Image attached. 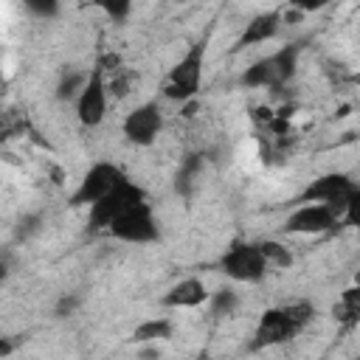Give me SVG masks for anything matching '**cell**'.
<instances>
[{
  "mask_svg": "<svg viewBox=\"0 0 360 360\" xmlns=\"http://www.w3.org/2000/svg\"><path fill=\"white\" fill-rule=\"evenodd\" d=\"M202 68H205V39H197L166 73V79L160 84L163 98L177 101V104L194 101L200 93V84H202Z\"/></svg>",
  "mask_w": 360,
  "mask_h": 360,
  "instance_id": "cell-1",
  "label": "cell"
},
{
  "mask_svg": "<svg viewBox=\"0 0 360 360\" xmlns=\"http://www.w3.org/2000/svg\"><path fill=\"white\" fill-rule=\"evenodd\" d=\"M298 53H301V42H287L278 51H273L270 56H262L259 62H253L242 76L239 84L248 90L256 87H270V90H281L298 68Z\"/></svg>",
  "mask_w": 360,
  "mask_h": 360,
  "instance_id": "cell-2",
  "label": "cell"
},
{
  "mask_svg": "<svg viewBox=\"0 0 360 360\" xmlns=\"http://www.w3.org/2000/svg\"><path fill=\"white\" fill-rule=\"evenodd\" d=\"M219 270L231 278V281H242V284H256L267 276V259L262 253L259 242H245L236 239L231 242V248L222 253L219 259Z\"/></svg>",
  "mask_w": 360,
  "mask_h": 360,
  "instance_id": "cell-3",
  "label": "cell"
},
{
  "mask_svg": "<svg viewBox=\"0 0 360 360\" xmlns=\"http://www.w3.org/2000/svg\"><path fill=\"white\" fill-rule=\"evenodd\" d=\"M141 202H146V191L138 186V183H132V180H127V183H121L115 191H110L104 200H98L96 205H90V214H87V231H93V233H98V231H110V225L118 219V217H124L129 208H135V205H141Z\"/></svg>",
  "mask_w": 360,
  "mask_h": 360,
  "instance_id": "cell-4",
  "label": "cell"
},
{
  "mask_svg": "<svg viewBox=\"0 0 360 360\" xmlns=\"http://www.w3.org/2000/svg\"><path fill=\"white\" fill-rule=\"evenodd\" d=\"M354 186H357V183H354L349 174L329 172V174H321V177L309 180V183L301 188V194L295 197V202H298V205H307V202H321V205L332 208L338 217H343L346 202H349V197H352Z\"/></svg>",
  "mask_w": 360,
  "mask_h": 360,
  "instance_id": "cell-5",
  "label": "cell"
},
{
  "mask_svg": "<svg viewBox=\"0 0 360 360\" xmlns=\"http://www.w3.org/2000/svg\"><path fill=\"white\" fill-rule=\"evenodd\" d=\"M129 177L115 166V163H107V160H101V163H93L87 172H84V177L79 180V186H76V191L70 194V205L73 208H82V205H96L98 200H104L110 191H115L121 183H127Z\"/></svg>",
  "mask_w": 360,
  "mask_h": 360,
  "instance_id": "cell-6",
  "label": "cell"
},
{
  "mask_svg": "<svg viewBox=\"0 0 360 360\" xmlns=\"http://www.w3.org/2000/svg\"><path fill=\"white\" fill-rule=\"evenodd\" d=\"M107 98H110V90H107V73L104 68L96 62V68L90 70L87 76V84L82 87L79 98H76V118L82 127H98L107 115Z\"/></svg>",
  "mask_w": 360,
  "mask_h": 360,
  "instance_id": "cell-7",
  "label": "cell"
},
{
  "mask_svg": "<svg viewBox=\"0 0 360 360\" xmlns=\"http://www.w3.org/2000/svg\"><path fill=\"white\" fill-rule=\"evenodd\" d=\"M107 233L112 239H121V242H129V245H149V242H158V236H160L149 202H141V205L129 208L124 217H118L110 225Z\"/></svg>",
  "mask_w": 360,
  "mask_h": 360,
  "instance_id": "cell-8",
  "label": "cell"
},
{
  "mask_svg": "<svg viewBox=\"0 0 360 360\" xmlns=\"http://www.w3.org/2000/svg\"><path fill=\"white\" fill-rule=\"evenodd\" d=\"M301 332V326L290 318V312L284 307H270L259 315V323L253 329V340H250V349L259 352V349H270V346H281L287 340H292L295 335Z\"/></svg>",
  "mask_w": 360,
  "mask_h": 360,
  "instance_id": "cell-9",
  "label": "cell"
},
{
  "mask_svg": "<svg viewBox=\"0 0 360 360\" xmlns=\"http://www.w3.org/2000/svg\"><path fill=\"white\" fill-rule=\"evenodd\" d=\"M338 214L321 202H307L298 205L281 225L284 233H298V236H321V233H332L338 228Z\"/></svg>",
  "mask_w": 360,
  "mask_h": 360,
  "instance_id": "cell-10",
  "label": "cell"
},
{
  "mask_svg": "<svg viewBox=\"0 0 360 360\" xmlns=\"http://www.w3.org/2000/svg\"><path fill=\"white\" fill-rule=\"evenodd\" d=\"M124 138L135 146H152L163 129V112L158 107V101H146V104H138L135 110L127 112L124 124Z\"/></svg>",
  "mask_w": 360,
  "mask_h": 360,
  "instance_id": "cell-11",
  "label": "cell"
},
{
  "mask_svg": "<svg viewBox=\"0 0 360 360\" xmlns=\"http://www.w3.org/2000/svg\"><path fill=\"white\" fill-rule=\"evenodd\" d=\"M208 298H211L208 295V287L200 278H183L174 287H169V292L160 298V304L163 307H172V309H194V307L205 304Z\"/></svg>",
  "mask_w": 360,
  "mask_h": 360,
  "instance_id": "cell-12",
  "label": "cell"
},
{
  "mask_svg": "<svg viewBox=\"0 0 360 360\" xmlns=\"http://www.w3.org/2000/svg\"><path fill=\"white\" fill-rule=\"evenodd\" d=\"M278 28H281V8H273V11H264V14H256V17L245 25V31H242V37H239L236 48H248V45L267 42V39H273V37L278 34Z\"/></svg>",
  "mask_w": 360,
  "mask_h": 360,
  "instance_id": "cell-13",
  "label": "cell"
},
{
  "mask_svg": "<svg viewBox=\"0 0 360 360\" xmlns=\"http://www.w3.org/2000/svg\"><path fill=\"white\" fill-rule=\"evenodd\" d=\"M332 318L343 329H352L360 323V284H352L340 292V298L332 304Z\"/></svg>",
  "mask_w": 360,
  "mask_h": 360,
  "instance_id": "cell-14",
  "label": "cell"
},
{
  "mask_svg": "<svg viewBox=\"0 0 360 360\" xmlns=\"http://www.w3.org/2000/svg\"><path fill=\"white\" fill-rule=\"evenodd\" d=\"M169 335H172V321L169 318H149L141 326H135L129 340L132 343H158V340H166Z\"/></svg>",
  "mask_w": 360,
  "mask_h": 360,
  "instance_id": "cell-15",
  "label": "cell"
},
{
  "mask_svg": "<svg viewBox=\"0 0 360 360\" xmlns=\"http://www.w3.org/2000/svg\"><path fill=\"white\" fill-rule=\"evenodd\" d=\"M200 169H202V158H200V155H188V158L183 160V166H180V172H177V180H174L177 194H188V191H191V186H194V180H197V174H200Z\"/></svg>",
  "mask_w": 360,
  "mask_h": 360,
  "instance_id": "cell-16",
  "label": "cell"
},
{
  "mask_svg": "<svg viewBox=\"0 0 360 360\" xmlns=\"http://www.w3.org/2000/svg\"><path fill=\"white\" fill-rule=\"evenodd\" d=\"M262 245V253H264V259H267V267L273 270V267H290L292 264V253H290V248H284L281 242H273V239H264V242H259Z\"/></svg>",
  "mask_w": 360,
  "mask_h": 360,
  "instance_id": "cell-17",
  "label": "cell"
},
{
  "mask_svg": "<svg viewBox=\"0 0 360 360\" xmlns=\"http://www.w3.org/2000/svg\"><path fill=\"white\" fill-rule=\"evenodd\" d=\"M208 301H211V312H214V315H231V312L236 309V304H239V298H236V292H233L231 287L217 290Z\"/></svg>",
  "mask_w": 360,
  "mask_h": 360,
  "instance_id": "cell-18",
  "label": "cell"
},
{
  "mask_svg": "<svg viewBox=\"0 0 360 360\" xmlns=\"http://www.w3.org/2000/svg\"><path fill=\"white\" fill-rule=\"evenodd\" d=\"M87 76L90 73H70V76H65L62 82H59V87H56V96L65 101V98H79V93H82V87L87 84Z\"/></svg>",
  "mask_w": 360,
  "mask_h": 360,
  "instance_id": "cell-19",
  "label": "cell"
},
{
  "mask_svg": "<svg viewBox=\"0 0 360 360\" xmlns=\"http://www.w3.org/2000/svg\"><path fill=\"white\" fill-rule=\"evenodd\" d=\"M284 309L290 312V318L304 329L312 318H315V307L307 301V298H298V301H290V304H284Z\"/></svg>",
  "mask_w": 360,
  "mask_h": 360,
  "instance_id": "cell-20",
  "label": "cell"
},
{
  "mask_svg": "<svg viewBox=\"0 0 360 360\" xmlns=\"http://www.w3.org/2000/svg\"><path fill=\"white\" fill-rule=\"evenodd\" d=\"M343 217H346V222H349L352 228H360V186H354V191H352V197H349V202H346Z\"/></svg>",
  "mask_w": 360,
  "mask_h": 360,
  "instance_id": "cell-21",
  "label": "cell"
},
{
  "mask_svg": "<svg viewBox=\"0 0 360 360\" xmlns=\"http://www.w3.org/2000/svg\"><path fill=\"white\" fill-rule=\"evenodd\" d=\"M28 8H31V11H37V14H42V17L56 14V6H53V3H34V0H31V3H28Z\"/></svg>",
  "mask_w": 360,
  "mask_h": 360,
  "instance_id": "cell-22",
  "label": "cell"
},
{
  "mask_svg": "<svg viewBox=\"0 0 360 360\" xmlns=\"http://www.w3.org/2000/svg\"><path fill=\"white\" fill-rule=\"evenodd\" d=\"M104 11H107L110 17H124V14L129 11V6H104Z\"/></svg>",
  "mask_w": 360,
  "mask_h": 360,
  "instance_id": "cell-23",
  "label": "cell"
},
{
  "mask_svg": "<svg viewBox=\"0 0 360 360\" xmlns=\"http://www.w3.org/2000/svg\"><path fill=\"white\" fill-rule=\"evenodd\" d=\"M191 360H214L211 354H197V357H191Z\"/></svg>",
  "mask_w": 360,
  "mask_h": 360,
  "instance_id": "cell-24",
  "label": "cell"
},
{
  "mask_svg": "<svg viewBox=\"0 0 360 360\" xmlns=\"http://www.w3.org/2000/svg\"><path fill=\"white\" fill-rule=\"evenodd\" d=\"M352 360H360V354H357V357H352Z\"/></svg>",
  "mask_w": 360,
  "mask_h": 360,
  "instance_id": "cell-25",
  "label": "cell"
}]
</instances>
